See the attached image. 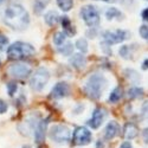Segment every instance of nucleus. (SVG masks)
Returning a JSON list of instances; mask_svg holds the SVG:
<instances>
[{"mask_svg": "<svg viewBox=\"0 0 148 148\" xmlns=\"http://www.w3.org/2000/svg\"><path fill=\"white\" fill-rule=\"evenodd\" d=\"M4 21L12 30L24 31L30 24V16L23 5L12 3L4 10Z\"/></svg>", "mask_w": 148, "mask_h": 148, "instance_id": "f257e3e1", "label": "nucleus"}, {"mask_svg": "<svg viewBox=\"0 0 148 148\" xmlns=\"http://www.w3.org/2000/svg\"><path fill=\"white\" fill-rule=\"evenodd\" d=\"M108 79L102 73H92L89 76V78L85 82L83 91L88 98L90 100H100L103 92L108 88Z\"/></svg>", "mask_w": 148, "mask_h": 148, "instance_id": "f03ea898", "label": "nucleus"}, {"mask_svg": "<svg viewBox=\"0 0 148 148\" xmlns=\"http://www.w3.org/2000/svg\"><path fill=\"white\" fill-rule=\"evenodd\" d=\"M7 57L12 60H23L30 58L36 53V49L33 45L25 42H16L12 43L6 50Z\"/></svg>", "mask_w": 148, "mask_h": 148, "instance_id": "7ed1b4c3", "label": "nucleus"}, {"mask_svg": "<svg viewBox=\"0 0 148 148\" xmlns=\"http://www.w3.org/2000/svg\"><path fill=\"white\" fill-rule=\"evenodd\" d=\"M49 79H50V71L44 66H40L31 73L30 87L32 90L39 92L46 87V84L49 83Z\"/></svg>", "mask_w": 148, "mask_h": 148, "instance_id": "20e7f679", "label": "nucleus"}, {"mask_svg": "<svg viewBox=\"0 0 148 148\" xmlns=\"http://www.w3.org/2000/svg\"><path fill=\"white\" fill-rule=\"evenodd\" d=\"M79 16L88 27H96L100 25L101 16L98 10L94 5H85L81 8Z\"/></svg>", "mask_w": 148, "mask_h": 148, "instance_id": "39448f33", "label": "nucleus"}, {"mask_svg": "<svg viewBox=\"0 0 148 148\" xmlns=\"http://www.w3.org/2000/svg\"><path fill=\"white\" fill-rule=\"evenodd\" d=\"M49 138L56 143H66L71 140L72 134L69 127L64 125H53L50 129L47 130Z\"/></svg>", "mask_w": 148, "mask_h": 148, "instance_id": "423d86ee", "label": "nucleus"}, {"mask_svg": "<svg viewBox=\"0 0 148 148\" xmlns=\"http://www.w3.org/2000/svg\"><path fill=\"white\" fill-rule=\"evenodd\" d=\"M7 73L16 79H24L32 73V68L23 62H16L7 68Z\"/></svg>", "mask_w": 148, "mask_h": 148, "instance_id": "0eeeda50", "label": "nucleus"}, {"mask_svg": "<svg viewBox=\"0 0 148 148\" xmlns=\"http://www.w3.org/2000/svg\"><path fill=\"white\" fill-rule=\"evenodd\" d=\"M102 37H103V40L107 44L115 45V44H120L122 42L127 40L130 37V32L119 29V30H114V31H104Z\"/></svg>", "mask_w": 148, "mask_h": 148, "instance_id": "6e6552de", "label": "nucleus"}, {"mask_svg": "<svg viewBox=\"0 0 148 148\" xmlns=\"http://www.w3.org/2000/svg\"><path fill=\"white\" fill-rule=\"evenodd\" d=\"M92 140V134L87 127H77L72 132V143L76 146H87Z\"/></svg>", "mask_w": 148, "mask_h": 148, "instance_id": "1a4fd4ad", "label": "nucleus"}, {"mask_svg": "<svg viewBox=\"0 0 148 148\" xmlns=\"http://www.w3.org/2000/svg\"><path fill=\"white\" fill-rule=\"evenodd\" d=\"M40 121V116L38 114H32V115H29L25 120H24L20 125H19V130L23 135L25 136H30V135L34 134V130L38 126V123Z\"/></svg>", "mask_w": 148, "mask_h": 148, "instance_id": "9d476101", "label": "nucleus"}, {"mask_svg": "<svg viewBox=\"0 0 148 148\" xmlns=\"http://www.w3.org/2000/svg\"><path fill=\"white\" fill-rule=\"evenodd\" d=\"M107 115H108V113L104 108H101V107L95 108L91 114V117L87 121V126L91 129H98L103 125Z\"/></svg>", "mask_w": 148, "mask_h": 148, "instance_id": "9b49d317", "label": "nucleus"}, {"mask_svg": "<svg viewBox=\"0 0 148 148\" xmlns=\"http://www.w3.org/2000/svg\"><path fill=\"white\" fill-rule=\"evenodd\" d=\"M70 94V87L65 82H58L53 85V88L50 91V98L52 100H62L68 97Z\"/></svg>", "mask_w": 148, "mask_h": 148, "instance_id": "f8f14e48", "label": "nucleus"}, {"mask_svg": "<svg viewBox=\"0 0 148 148\" xmlns=\"http://www.w3.org/2000/svg\"><path fill=\"white\" fill-rule=\"evenodd\" d=\"M49 121H50V117H46L39 121L38 126H37L36 130H34V141L36 143H43L46 136V133H47V126H49Z\"/></svg>", "mask_w": 148, "mask_h": 148, "instance_id": "ddd939ff", "label": "nucleus"}, {"mask_svg": "<svg viewBox=\"0 0 148 148\" xmlns=\"http://www.w3.org/2000/svg\"><path fill=\"white\" fill-rule=\"evenodd\" d=\"M120 132H121V127L119 123L114 120L109 121L108 125L104 128V139L108 141H112L120 134Z\"/></svg>", "mask_w": 148, "mask_h": 148, "instance_id": "4468645a", "label": "nucleus"}, {"mask_svg": "<svg viewBox=\"0 0 148 148\" xmlns=\"http://www.w3.org/2000/svg\"><path fill=\"white\" fill-rule=\"evenodd\" d=\"M69 64L76 70H82L85 68L87 65V58L85 56H83L82 52L79 53H75V55H71L70 59H69Z\"/></svg>", "mask_w": 148, "mask_h": 148, "instance_id": "2eb2a0df", "label": "nucleus"}, {"mask_svg": "<svg viewBox=\"0 0 148 148\" xmlns=\"http://www.w3.org/2000/svg\"><path fill=\"white\" fill-rule=\"evenodd\" d=\"M138 135H139V127L132 122L126 123L125 127H123V136L130 141L135 138H138Z\"/></svg>", "mask_w": 148, "mask_h": 148, "instance_id": "dca6fc26", "label": "nucleus"}, {"mask_svg": "<svg viewBox=\"0 0 148 148\" xmlns=\"http://www.w3.org/2000/svg\"><path fill=\"white\" fill-rule=\"evenodd\" d=\"M123 75H125V77L127 78V81H129L132 84H139L140 81H141L140 73H139L136 70L130 69V68L125 69V72H123Z\"/></svg>", "mask_w": 148, "mask_h": 148, "instance_id": "f3484780", "label": "nucleus"}, {"mask_svg": "<svg viewBox=\"0 0 148 148\" xmlns=\"http://www.w3.org/2000/svg\"><path fill=\"white\" fill-rule=\"evenodd\" d=\"M60 24H62V27H63V31L68 36H73L76 33V30H75V27L72 26V23H71L70 18L68 16L60 17Z\"/></svg>", "mask_w": 148, "mask_h": 148, "instance_id": "a211bd4d", "label": "nucleus"}, {"mask_svg": "<svg viewBox=\"0 0 148 148\" xmlns=\"http://www.w3.org/2000/svg\"><path fill=\"white\" fill-rule=\"evenodd\" d=\"M143 95H145V90H143V88L139 87V85H133V87H130L127 91V96H128V98H130V100L142 98Z\"/></svg>", "mask_w": 148, "mask_h": 148, "instance_id": "6ab92c4d", "label": "nucleus"}, {"mask_svg": "<svg viewBox=\"0 0 148 148\" xmlns=\"http://www.w3.org/2000/svg\"><path fill=\"white\" fill-rule=\"evenodd\" d=\"M44 20L47 24L49 26H55L57 25V23L60 20L59 14L57 13L56 11H49L44 14Z\"/></svg>", "mask_w": 148, "mask_h": 148, "instance_id": "aec40b11", "label": "nucleus"}, {"mask_svg": "<svg viewBox=\"0 0 148 148\" xmlns=\"http://www.w3.org/2000/svg\"><path fill=\"white\" fill-rule=\"evenodd\" d=\"M135 49H136V47H135V45H123V46L120 47L119 55L123 59H132Z\"/></svg>", "mask_w": 148, "mask_h": 148, "instance_id": "412c9836", "label": "nucleus"}, {"mask_svg": "<svg viewBox=\"0 0 148 148\" xmlns=\"http://www.w3.org/2000/svg\"><path fill=\"white\" fill-rule=\"evenodd\" d=\"M51 0H33V12L36 14H42Z\"/></svg>", "mask_w": 148, "mask_h": 148, "instance_id": "4be33fe9", "label": "nucleus"}, {"mask_svg": "<svg viewBox=\"0 0 148 148\" xmlns=\"http://www.w3.org/2000/svg\"><path fill=\"white\" fill-rule=\"evenodd\" d=\"M106 18L107 20H114V19H123V14L122 12L116 8V7H109L107 11H106Z\"/></svg>", "mask_w": 148, "mask_h": 148, "instance_id": "5701e85b", "label": "nucleus"}, {"mask_svg": "<svg viewBox=\"0 0 148 148\" xmlns=\"http://www.w3.org/2000/svg\"><path fill=\"white\" fill-rule=\"evenodd\" d=\"M122 97H123V89L121 87H116V88H114L112 91H110L108 101L110 103H117Z\"/></svg>", "mask_w": 148, "mask_h": 148, "instance_id": "b1692460", "label": "nucleus"}, {"mask_svg": "<svg viewBox=\"0 0 148 148\" xmlns=\"http://www.w3.org/2000/svg\"><path fill=\"white\" fill-rule=\"evenodd\" d=\"M58 52L62 56H71L73 52V45L70 42H65L64 44H62L60 46H58Z\"/></svg>", "mask_w": 148, "mask_h": 148, "instance_id": "393cba45", "label": "nucleus"}, {"mask_svg": "<svg viewBox=\"0 0 148 148\" xmlns=\"http://www.w3.org/2000/svg\"><path fill=\"white\" fill-rule=\"evenodd\" d=\"M66 37H68V34H66L64 31H58V32H56V33L53 34V38H52L53 44H55L56 46H60L62 44H64V43L66 42Z\"/></svg>", "mask_w": 148, "mask_h": 148, "instance_id": "a878e982", "label": "nucleus"}, {"mask_svg": "<svg viewBox=\"0 0 148 148\" xmlns=\"http://www.w3.org/2000/svg\"><path fill=\"white\" fill-rule=\"evenodd\" d=\"M75 46H76L77 50H78L79 52H82V53L88 52V50H89V45H88V42H87V39H85V38H79V39H77Z\"/></svg>", "mask_w": 148, "mask_h": 148, "instance_id": "bb28decb", "label": "nucleus"}, {"mask_svg": "<svg viewBox=\"0 0 148 148\" xmlns=\"http://www.w3.org/2000/svg\"><path fill=\"white\" fill-rule=\"evenodd\" d=\"M58 7L63 12H69L73 6V0H56Z\"/></svg>", "mask_w": 148, "mask_h": 148, "instance_id": "cd10ccee", "label": "nucleus"}, {"mask_svg": "<svg viewBox=\"0 0 148 148\" xmlns=\"http://www.w3.org/2000/svg\"><path fill=\"white\" fill-rule=\"evenodd\" d=\"M6 89H7V94H8V96L13 97V96L16 95L17 90H18V85H17L16 82H8L7 85H6Z\"/></svg>", "mask_w": 148, "mask_h": 148, "instance_id": "c85d7f7f", "label": "nucleus"}, {"mask_svg": "<svg viewBox=\"0 0 148 148\" xmlns=\"http://www.w3.org/2000/svg\"><path fill=\"white\" fill-rule=\"evenodd\" d=\"M139 33L142 39L148 42V25H141L139 29Z\"/></svg>", "mask_w": 148, "mask_h": 148, "instance_id": "c756f323", "label": "nucleus"}, {"mask_svg": "<svg viewBox=\"0 0 148 148\" xmlns=\"http://www.w3.org/2000/svg\"><path fill=\"white\" fill-rule=\"evenodd\" d=\"M7 109H8L7 103L3 100H0V114H5L7 112Z\"/></svg>", "mask_w": 148, "mask_h": 148, "instance_id": "7c9ffc66", "label": "nucleus"}, {"mask_svg": "<svg viewBox=\"0 0 148 148\" xmlns=\"http://www.w3.org/2000/svg\"><path fill=\"white\" fill-rule=\"evenodd\" d=\"M141 113L145 117H148V101L143 102V104L141 107Z\"/></svg>", "mask_w": 148, "mask_h": 148, "instance_id": "2f4dec72", "label": "nucleus"}, {"mask_svg": "<svg viewBox=\"0 0 148 148\" xmlns=\"http://www.w3.org/2000/svg\"><path fill=\"white\" fill-rule=\"evenodd\" d=\"M8 44V38L3 34V33H0V46H6Z\"/></svg>", "mask_w": 148, "mask_h": 148, "instance_id": "473e14b6", "label": "nucleus"}, {"mask_svg": "<svg viewBox=\"0 0 148 148\" xmlns=\"http://www.w3.org/2000/svg\"><path fill=\"white\" fill-rule=\"evenodd\" d=\"M142 138H143V141L146 145H148V127H146L142 132Z\"/></svg>", "mask_w": 148, "mask_h": 148, "instance_id": "72a5a7b5", "label": "nucleus"}, {"mask_svg": "<svg viewBox=\"0 0 148 148\" xmlns=\"http://www.w3.org/2000/svg\"><path fill=\"white\" fill-rule=\"evenodd\" d=\"M120 148H133V145H132V142H130L129 140H128V141H123V142L121 143Z\"/></svg>", "mask_w": 148, "mask_h": 148, "instance_id": "f704fd0d", "label": "nucleus"}, {"mask_svg": "<svg viewBox=\"0 0 148 148\" xmlns=\"http://www.w3.org/2000/svg\"><path fill=\"white\" fill-rule=\"evenodd\" d=\"M141 17L145 21H148V7H146L142 12H141Z\"/></svg>", "mask_w": 148, "mask_h": 148, "instance_id": "c9c22d12", "label": "nucleus"}, {"mask_svg": "<svg viewBox=\"0 0 148 148\" xmlns=\"http://www.w3.org/2000/svg\"><path fill=\"white\" fill-rule=\"evenodd\" d=\"M141 69L142 70H148V58L147 59H145L143 62H142V64H141Z\"/></svg>", "mask_w": 148, "mask_h": 148, "instance_id": "e433bc0d", "label": "nucleus"}, {"mask_svg": "<svg viewBox=\"0 0 148 148\" xmlns=\"http://www.w3.org/2000/svg\"><path fill=\"white\" fill-rule=\"evenodd\" d=\"M96 148H104V142L102 140H97L96 141Z\"/></svg>", "mask_w": 148, "mask_h": 148, "instance_id": "4c0bfd02", "label": "nucleus"}, {"mask_svg": "<svg viewBox=\"0 0 148 148\" xmlns=\"http://www.w3.org/2000/svg\"><path fill=\"white\" fill-rule=\"evenodd\" d=\"M5 1H6V0H0V5H3Z\"/></svg>", "mask_w": 148, "mask_h": 148, "instance_id": "58836bf2", "label": "nucleus"}, {"mask_svg": "<svg viewBox=\"0 0 148 148\" xmlns=\"http://www.w3.org/2000/svg\"><path fill=\"white\" fill-rule=\"evenodd\" d=\"M101 1H106L107 3V1H109V0H101Z\"/></svg>", "mask_w": 148, "mask_h": 148, "instance_id": "ea45409f", "label": "nucleus"}, {"mask_svg": "<svg viewBox=\"0 0 148 148\" xmlns=\"http://www.w3.org/2000/svg\"><path fill=\"white\" fill-rule=\"evenodd\" d=\"M0 64H1V59H0Z\"/></svg>", "mask_w": 148, "mask_h": 148, "instance_id": "a19ab883", "label": "nucleus"}, {"mask_svg": "<svg viewBox=\"0 0 148 148\" xmlns=\"http://www.w3.org/2000/svg\"><path fill=\"white\" fill-rule=\"evenodd\" d=\"M145 1H148V0H145Z\"/></svg>", "mask_w": 148, "mask_h": 148, "instance_id": "79ce46f5", "label": "nucleus"}, {"mask_svg": "<svg viewBox=\"0 0 148 148\" xmlns=\"http://www.w3.org/2000/svg\"><path fill=\"white\" fill-rule=\"evenodd\" d=\"M39 148H40V147H39Z\"/></svg>", "mask_w": 148, "mask_h": 148, "instance_id": "37998d69", "label": "nucleus"}]
</instances>
